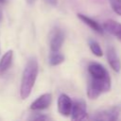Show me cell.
<instances>
[{
    "instance_id": "6da1fadb",
    "label": "cell",
    "mask_w": 121,
    "mask_h": 121,
    "mask_svg": "<svg viewBox=\"0 0 121 121\" xmlns=\"http://www.w3.org/2000/svg\"><path fill=\"white\" fill-rule=\"evenodd\" d=\"M90 80L87 85V95L95 99L101 94L111 90V78L106 68L98 62H91L88 65Z\"/></svg>"
},
{
    "instance_id": "7a4b0ae2",
    "label": "cell",
    "mask_w": 121,
    "mask_h": 121,
    "mask_svg": "<svg viewBox=\"0 0 121 121\" xmlns=\"http://www.w3.org/2000/svg\"><path fill=\"white\" fill-rule=\"evenodd\" d=\"M38 68L37 60L35 58H30L27 60L22 75L20 86V96L22 99H26L29 96L38 76Z\"/></svg>"
},
{
    "instance_id": "3957f363",
    "label": "cell",
    "mask_w": 121,
    "mask_h": 121,
    "mask_svg": "<svg viewBox=\"0 0 121 121\" xmlns=\"http://www.w3.org/2000/svg\"><path fill=\"white\" fill-rule=\"evenodd\" d=\"M121 107L120 106H114L106 110L99 111L95 113V115L92 117L94 120H103V121H113L116 120L120 114Z\"/></svg>"
},
{
    "instance_id": "277c9868",
    "label": "cell",
    "mask_w": 121,
    "mask_h": 121,
    "mask_svg": "<svg viewBox=\"0 0 121 121\" xmlns=\"http://www.w3.org/2000/svg\"><path fill=\"white\" fill-rule=\"evenodd\" d=\"M64 33L60 27H54L49 34V46L51 51H59L64 42Z\"/></svg>"
},
{
    "instance_id": "5b68a950",
    "label": "cell",
    "mask_w": 121,
    "mask_h": 121,
    "mask_svg": "<svg viewBox=\"0 0 121 121\" xmlns=\"http://www.w3.org/2000/svg\"><path fill=\"white\" fill-rule=\"evenodd\" d=\"M71 119L72 120H83L87 119L88 113L86 109V104L84 101L78 100L73 102L72 109H71Z\"/></svg>"
},
{
    "instance_id": "8992f818",
    "label": "cell",
    "mask_w": 121,
    "mask_h": 121,
    "mask_svg": "<svg viewBox=\"0 0 121 121\" xmlns=\"http://www.w3.org/2000/svg\"><path fill=\"white\" fill-rule=\"evenodd\" d=\"M72 105H73V101L71 100V98L67 95L61 94L59 96V98H58V111L61 115H63V116L70 115Z\"/></svg>"
},
{
    "instance_id": "52a82bcc",
    "label": "cell",
    "mask_w": 121,
    "mask_h": 121,
    "mask_svg": "<svg viewBox=\"0 0 121 121\" xmlns=\"http://www.w3.org/2000/svg\"><path fill=\"white\" fill-rule=\"evenodd\" d=\"M51 102H52V95L49 93H45V94L40 95L36 100H34L31 103L30 109L33 111L44 110V109L49 107Z\"/></svg>"
},
{
    "instance_id": "ba28073f",
    "label": "cell",
    "mask_w": 121,
    "mask_h": 121,
    "mask_svg": "<svg viewBox=\"0 0 121 121\" xmlns=\"http://www.w3.org/2000/svg\"><path fill=\"white\" fill-rule=\"evenodd\" d=\"M106 57H107V60H108L110 66L113 69V71L118 73L121 69V62L118 58L115 48L112 46H109L106 51Z\"/></svg>"
},
{
    "instance_id": "9c48e42d",
    "label": "cell",
    "mask_w": 121,
    "mask_h": 121,
    "mask_svg": "<svg viewBox=\"0 0 121 121\" xmlns=\"http://www.w3.org/2000/svg\"><path fill=\"white\" fill-rule=\"evenodd\" d=\"M78 17L85 25H87L89 27H91L95 32H96V33H98L100 35H102L104 33V30H103L102 26L97 22H95L94 19H92V18H90V17H88V16H86L84 14H80V13H78Z\"/></svg>"
},
{
    "instance_id": "30bf717a",
    "label": "cell",
    "mask_w": 121,
    "mask_h": 121,
    "mask_svg": "<svg viewBox=\"0 0 121 121\" xmlns=\"http://www.w3.org/2000/svg\"><path fill=\"white\" fill-rule=\"evenodd\" d=\"M13 59V51L12 50H8L1 58L0 60V76L5 74L11 65Z\"/></svg>"
},
{
    "instance_id": "8fae6325",
    "label": "cell",
    "mask_w": 121,
    "mask_h": 121,
    "mask_svg": "<svg viewBox=\"0 0 121 121\" xmlns=\"http://www.w3.org/2000/svg\"><path fill=\"white\" fill-rule=\"evenodd\" d=\"M101 26H102L104 31H106V32H108V33H110L112 35L116 36L118 31L121 28V24L117 23L116 21H113V20L110 19V20L105 21Z\"/></svg>"
},
{
    "instance_id": "7c38bea8",
    "label": "cell",
    "mask_w": 121,
    "mask_h": 121,
    "mask_svg": "<svg viewBox=\"0 0 121 121\" xmlns=\"http://www.w3.org/2000/svg\"><path fill=\"white\" fill-rule=\"evenodd\" d=\"M64 60V56L60 51H51L49 54L48 61L51 66H56L60 64Z\"/></svg>"
},
{
    "instance_id": "4fadbf2b",
    "label": "cell",
    "mask_w": 121,
    "mask_h": 121,
    "mask_svg": "<svg viewBox=\"0 0 121 121\" xmlns=\"http://www.w3.org/2000/svg\"><path fill=\"white\" fill-rule=\"evenodd\" d=\"M89 47L95 56L101 57L103 55V51H102V49H101V47L97 42H95L94 40H90L89 41Z\"/></svg>"
},
{
    "instance_id": "5bb4252c",
    "label": "cell",
    "mask_w": 121,
    "mask_h": 121,
    "mask_svg": "<svg viewBox=\"0 0 121 121\" xmlns=\"http://www.w3.org/2000/svg\"><path fill=\"white\" fill-rule=\"evenodd\" d=\"M110 4L112 10L115 13L121 15V0H110Z\"/></svg>"
},
{
    "instance_id": "9a60e30c",
    "label": "cell",
    "mask_w": 121,
    "mask_h": 121,
    "mask_svg": "<svg viewBox=\"0 0 121 121\" xmlns=\"http://www.w3.org/2000/svg\"><path fill=\"white\" fill-rule=\"evenodd\" d=\"M29 119H31V120H50V117L47 116V115L40 113V114H36V115L31 116Z\"/></svg>"
},
{
    "instance_id": "2e32d148",
    "label": "cell",
    "mask_w": 121,
    "mask_h": 121,
    "mask_svg": "<svg viewBox=\"0 0 121 121\" xmlns=\"http://www.w3.org/2000/svg\"><path fill=\"white\" fill-rule=\"evenodd\" d=\"M116 37H117V39L121 42V28H120V30L118 31V33H117V35H116Z\"/></svg>"
},
{
    "instance_id": "e0dca14e",
    "label": "cell",
    "mask_w": 121,
    "mask_h": 121,
    "mask_svg": "<svg viewBox=\"0 0 121 121\" xmlns=\"http://www.w3.org/2000/svg\"><path fill=\"white\" fill-rule=\"evenodd\" d=\"M34 1H35V0H26V2H27L28 4H32V3H34Z\"/></svg>"
},
{
    "instance_id": "ac0fdd59",
    "label": "cell",
    "mask_w": 121,
    "mask_h": 121,
    "mask_svg": "<svg viewBox=\"0 0 121 121\" xmlns=\"http://www.w3.org/2000/svg\"><path fill=\"white\" fill-rule=\"evenodd\" d=\"M2 16H3V13H2V9H1V8H0V21H1V19H2Z\"/></svg>"
},
{
    "instance_id": "d6986e66",
    "label": "cell",
    "mask_w": 121,
    "mask_h": 121,
    "mask_svg": "<svg viewBox=\"0 0 121 121\" xmlns=\"http://www.w3.org/2000/svg\"><path fill=\"white\" fill-rule=\"evenodd\" d=\"M5 2V0H0V3H4Z\"/></svg>"
}]
</instances>
